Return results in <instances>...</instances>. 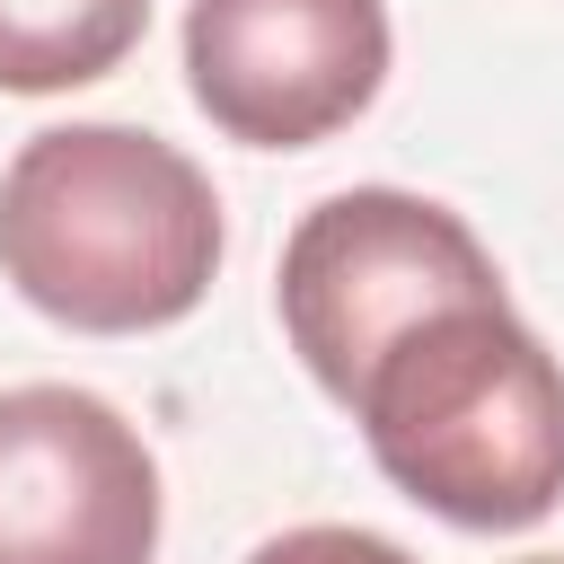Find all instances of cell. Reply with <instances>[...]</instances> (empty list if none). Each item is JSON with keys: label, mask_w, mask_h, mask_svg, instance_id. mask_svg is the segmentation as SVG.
Here are the masks:
<instances>
[{"label": "cell", "mask_w": 564, "mask_h": 564, "mask_svg": "<svg viewBox=\"0 0 564 564\" xmlns=\"http://www.w3.org/2000/svg\"><path fill=\"white\" fill-rule=\"evenodd\" d=\"M220 264L212 176L132 123L35 132L0 176V273L79 335L176 326Z\"/></svg>", "instance_id": "1"}, {"label": "cell", "mask_w": 564, "mask_h": 564, "mask_svg": "<svg viewBox=\"0 0 564 564\" xmlns=\"http://www.w3.org/2000/svg\"><path fill=\"white\" fill-rule=\"evenodd\" d=\"M352 414L379 476L458 529H529L564 502V370L511 300L414 317L361 370Z\"/></svg>", "instance_id": "2"}, {"label": "cell", "mask_w": 564, "mask_h": 564, "mask_svg": "<svg viewBox=\"0 0 564 564\" xmlns=\"http://www.w3.org/2000/svg\"><path fill=\"white\" fill-rule=\"evenodd\" d=\"M449 300H502L494 256L476 247V229L423 194L397 185H352L335 203H317L291 247H282V326L300 344V361L317 370L326 397L352 405L361 370L432 308Z\"/></svg>", "instance_id": "3"}, {"label": "cell", "mask_w": 564, "mask_h": 564, "mask_svg": "<svg viewBox=\"0 0 564 564\" xmlns=\"http://www.w3.org/2000/svg\"><path fill=\"white\" fill-rule=\"evenodd\" d=\"M185 79L229 141L308 150L379 97L388 9L379 0H194Z\"/></svg>", "instance_id": "4"}, {"label": "cell", "mask_w": 564, "mask_h": 564, "mask_svg": "<svg viewBox=\"0 0 564 564\" xmlns=\"http://www.w3.org/2000/svg\"><path fill=\"white\" fill-rule=\"evenodd\" d=\"M159 467L88 388L0 397V564H150Z\"/></svg>", "instance_id": "5"}, {"label": "cell", "mask_w": 564, "mask_h": 564, "mask_svg": "<svg viewBox=\"0 0 564 564\" xmlns=\"http://www.w3.org/2000/svg\"><path fill=\"white\" fill-rule=\"evenodd\" d=\"M150 26V0H0V88L53 97L106 79Z\"/></svg>", "instance_id": "6"}, {"label": "cell", "mask_w": 564, "mask_h": 564, "mask_svg": "<svg viewBox=\"0 0 564 564\" xmlns=\"http://www.w3.org/2000/svg\"><path fill=\"white\" fill-rule=\"evenodd\" d=\"M247 564H414V555L388 546V538H370V529H282Z\"/></svg>", "instance_id": "7"}, {"label": "cell", "mask_w": 564, "mask_h": 564, "mask_svg": "<svg viewBox=\"0 0 564 564\" xmlns=\"http://www.w3.org/2000/svg\"><path fill=\"white\" fill-rule=\"evenodd\" d=\"M529 564H564V555H529Z\"/></svg>", "instance_id": "8"}]
</instances>
